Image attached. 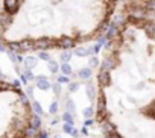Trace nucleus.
Here are the masks:
<instances>
[{
    "instance_id": "aec40b11",
    "label": "nucleus",
    "mask_w": 155,
    "mask_h": 138,
    "mask_svg": "<svg viewBox=\"0 0 155 138\" xmlns=\"http://www.w3.org/2000/svg\"><path fill=\"white\" fill-rule=\"evenodd\" d=\"M37 84H38V87H40L41 90H47V88H50V84H49L46 79H43V78H40V79L37 81Z\"/></svg>"
},
{
    "instance_id": "a878e982",
    "label": "nucleus",
    "mask_w": 155,
    "mask_h": 138,
    "mask_svg": "<svg viewBox=\"0 0 155 138\" xmlns=\"http://www.w3.org/2000/svg\"><path fill=\"white\" fill-rule=\"evenodd\" d=\"M68 90H70V93H76L78 90H79V84H78V82H70Z\"/></svg>"
},
{
    "instance_id": "5701e85b",
    "label": "nucleus",
    "mask_w": 155,
    "mask_h": 138,
    "mask_svg": "<svg viewBox=\"0 0 155 138\" xmlns=\"http://www.w3.org/2000/svg\"><path fill=\"white\" fill-rule=\"evenodd\" d=\"M101 49H102V44L96 43V44H93V46L90 47V53H91V55H96V53H97Z\"/></svg>"
},
{
    "instance_id": "9d476101",
    "label": "nucleus",
    "mask_w": 155,
    "mask_h": 138,
    "mask_svg": "<svg viewBox=\"0 0 155 138\" xmlns=\"http://www.w3.org/2000/svg\"><path fill=\"white\" fill-rule=\"evenodd\" d=\"M78 76H79L82 81H88V79H91V68H90V67L81 68V70L78 72Z\"/></svg>"
},
{
    "instance_id": "c85d7f7f",
    "label": "nucleus",
    "mask_w": 155,
    "mask_h": 138,
    "mask_svg": "<svg viewBox=\"0 0 155 138\" xmlns=\"http://www.w3.org/2000/svg\"><path fill=\"white\" fill-rule=\"evenodd\" d=\"M62 129H64V132H65V133H71V130H73V124H68V123H65Z\"/></svg>"
},
{
    "instance_id": "1a4fd4ad",
    "label": "nucleus",
    "mask_w": 155,
    "mask_h": 138,
    "mask_svg": "<svg viewBox=\"0 0 155 138\" xmlns=\"http://www.w3.org/2000/svg\"><path fill=\"white\" fill-rule=\"evenodd\" d=\"M117 34H119V27H117V26H116L114 23H110V27H108V30H107V34H105L107 40H108V41L114 40Z\"/></svg>"
},
{
    "instance_id": "c9c22d12",
    "label": "nucleus",
    "mask_w": 155,
    "mask_h": 138,
    "mask_svg": "<svg viewBox=\"0 0 155 138\" xmlns=\"http://www.w3.org/2000/svg\"><path fill=\"white\" fill-rule=\"evenodd\" d=\"M70 135H71V136H74V138H78V136H79V130H76V129H73Z\"/></svg>"
},
{
    "instance_id": "f03ea898",
    "label": "nucleus",
    "mask_w": 155,
    "mask_h": 138,
    "mask_svg": "<svg viewBox=\"0 0 155 138\" xmlns=\"http://www.w3.org/2000/svg\"><path fill=\"white\" fill-rule=\"evenodd\" d=\"M55 41H56V38L55 37H50V35L38 37L35 40V50H38V52H47L52 47H56V43Z\"/></svg>"
},
{
    "instance_id": "393cba45",
    "label": "nucleus",
    "mask_w": 155,
    "mask_h": 138,
    "mask_svg": "<svg viewBox=\"0 0 155 138\" xmlns=\"http://www.w3.org/2000/svg\"><path fill=\"white\" fill-rule=\"evenodd\" d=\"M146 9L150 12H155V0H147L146 2Z\"/></svg>"
},
{
    "instance_id": "6e6552de",
    "label": "nucleus",
    "mask_w": 155,
    "mask_h": 138,
    "mask_svg": "<svg viewBox=\"0 0 155 138\" xmlns=\"http://www.w3.org/2000/svg\"><path fill=\"white\" fill-rule=\"evenodd\" d=\"M146 35L150 38V40H155V20H147L143 26Z\"/></svg>"
},
{
    "instance_id": "423d86ee",
    "label": "nucleus",
    "mask_w": 155,
    "mask_h": 138,
    "mask_svg": "<svg viewBox=\"0 0 155 138\" xmlns=\"http://www.w3.org/2000/svg\"><path fill=\"white\" fill-rule=\"evenodd\" d=\"M129 15H132V17H135V18H143V20H146V15H147V14H146V6L132 5Z\"/></svg>"
},
{
    "instance_id": "bb28decb",
    "label": "nucleus",
    "mask_w": 155,
    "mask_h": 138,
    "mask_svg": "<svg viewBox=\"0 0 155 138\" xmlns=\"http://www.w3.org/2000/svg\"><path fill=\"white\" fill-rule=\"evenodd\" d=\"M32 108H34L35 114H38V115H40V114L43 112V109H41V105H40L38 102H34V103H32Z\"/></svg>"
},
{
    "instance_id": "6ab92c4d",
    "label": "nucleus",
    "mask_w": 155,
    "mask_h": 138,
    "mask_svg": "<svg viewBox=\"0 0 155 138\" xmlns=\"http://www.w3.org/2000/svg\"><path fill=\"white\" fill-rule=\"evenodd\" d=\"M62 120L65 121V123H68V124H74V118H73V115H71V112H64V115H62Z\"/></svg>"
},
{
    "instance_id": "f257e3e1",
    "label": "nucleus",
    "mask_w": 155,
    "mask_h": 138,
    "mask_svg": "<svg viewBox=\"0 0 155 138\" xmlns=\"http://www.w3.org/2000/svg\"><path fill=\"white\" fill-rule=\"evenodd\" d=\"M35 114L20 82L0 79V138H38L31 120Z\"/></svg>"
},
{
    "instance_id": "0eeeda50",
    "label": "nucleus",
    "mask_w": 155,
    "mask_h": 138,
    "mask_svg": "<svg viewBox=\"0 0 155 138\" xmlns=\"http://www.w3.org/2000/svg\"><path fill=\"white\" fill-rule=\"evenodd\" d=\"M97 82H99V85H101L102 88L110 87V84H111V75H110V72L102 70V72L97 75Z\"/></svg>"
},
{
    "instance_id": "2f4dec72",
    "label": "nucleus",
    "mask_w": 155,
    "mask_h": 138,
    "mask_svg": "<svg viewBox=\"0 0 155 138\" xmlns=\"http://www.w3.org/2000/svg\"><path fill=\"white\" fill-rule=\"evenodd\" d=\"M52 87H53V91H55L56 94H59V93H61V87H59V82H58V84H53Z\"/></svg>"
},
{
    "instance_id": "9b49d317",
    "label": "nucleus",
    "mask_w": 155,
    "mask_h": 138,
    "mask_svg": "<svg viewBox=\"0 0 155 138\" xmlns=\"http://www.w3.org/2000/svg\"><path fill=\"white\" fill-rule=\"evenodd\" d=\"M73 53H74L76 56H79V58H82V56H88V55H91V53H90V47H76Z\"/></svg>"
},
{
    "instance_id": "473e14b6",
    "label": "nucleus",
    "mask_w": 155,
    "mask_h": 138,
    "mask_svg": "<svg viewBox=\"0 0 155 138\" xmlns=\"http://www.w3.org/2000/svg\"><path fill=\"white\" fill-rule=\"evenodd\" d=\"M58 82L59 84H67L68 82V78L67 76H61V78H58Z\"/></svg>"
},
{
    "instance_id": "f8f14e48",
    "label": "nucleus",
    "mask_w": 155,
    "mask_h": 138,
    "mask_svg": "<svg viewBox=\"0 0 155 138\" xmlns=\"http://www.w3.org/2000/svg\"><path fill=\"white\" fill-rule=\"evenodd\" d=\"M102 130L105 132V133H113V132H116V126L111 123V121H104L102 123Z\"/></svg>"
},
{
    "instance_id": "a211bd4d",
    "label": "nucleus",
    "mask_w": 155,
    "mask_h": 138,
    "mask_svg": "<svg viewBox=\"0 0 155 138\" xmlns=\"http://www.w3.org/2000/svg\"><path fill=\"white\" fill-rule=\"evenodd\" d=\"M99 62H101V61H99V58H97V56H94V55H91V56H90V59H88V67H90V68H96V67L99 65Z\"/></svg>"
},
{
    "instance_id": "b1692460",
    "label": "nucleus",
    "mask_w": 155,
    "mask_h": 138,
    "mask_svg": "<svg viewBox=\"0 0 155 138\" xmlns=\"http://www.w3.org/2000/svg\"><path fill=\"white\" fill-rule=\"evenodd\" d=\"M82 115H84L85 118H91V117H93V108H91V106L85 108V109L82 111Z\"/></svg>"
},
{
    "instance_id": "ddd939ff",
    "label": "nucleus",
    "mask_w": 155,
    "mask_h": 138,
    "mask_svg": "<svg viewBox=\"0 0 155 138\" xmlns=\"http://www.w3.org/2000/svg\"><path fill=\"white\" fill-rule=\"evenodd\" d=\"M108 27H110V23H108V20H105L104 23H101V24H99V27H97L96 34H99V35H105V34H107V30H108Z\"/></svg>"
},
{
    "instance_id": "7c9ffc66",
    "label": "nucleus",
    "mask_w": 155,
    "mask_h": 138,
    "mask_svg": "<svg viewBox=\"0 0 155 138\" xmlns=\"http://www.w3.org/2000/svg\"><path fill=\"white\" fill-rule=\"evenodd\" d=\"M50 112H52V114H56V112H58V103H56V102L50 105Z\"/></svg>"
},
{
    "instance_id": "72a5a7b5",
    "label": "nucleus",
    "mask_w": 155,
    "mask_h": 138,
    "mask_svg": "<svg viewBox=\"0 0 155 138\" xmlns=\"http://www.w3.org/2000/svg\"><path fill=\"white\" fill-rule=\"evenodd\" d=\"M107 138H122L117 132H113V133H110V135H107Z\"/></svg>"
},
{
    "instance_id": "412c9836",
    "label": "nucleus",
    "mask_w": 155,
    "mask_h": 138,
    "mask_svg": "<svg viewBox=\"0 0 155 138\" xmlns=\"http://www.w3.org/2000/svg\"><path fill=\"white\" fill-rule=\"evenodd\" d=\"M65 108H67V112H74L76 111V105L71 102V100H67V103H65Z\"/></svg>"
},
{
    "instance_id": "dca6fc26",
    "label": "nucleus",
    "mask_w": 155,
    "mask_h": 138,
    "mask_svg": "<svg viewBox=\"0 0 155 138\" xmlns=\"http://www.w3.org/2000/svg\"><path fill=\"white\" fill-rule=\"evenodd\" d=\"M71 55H73L71 50H64V52L59 55V59H61L62 62H68V61L71 59Z\"/></svg>"
},
{
    "instance_id": "2eb2a0df",
    "label": "nucleus",
    "mask_w": 155,
    "mask_h": 138,
    "mask_svg": "<svg viewBox=\"0 0 155 138\" xmlns=\"http://www.w3.org/2000/svg\"><path fill=\"white\" fill-rule=\"evenodd\" d=\"M87 96H88V99L90 100H94L96 99V87L94 85H87Z\"/></svg>"
},
{
    "instance_id": "58836bf2",
    "label": "nucleus",
    "mask_w": 155,
    "mask_h": 138,
    "mask_svg": "<svg viewBox=\"0 0 155 138\" xmlns=\"http://www.w3.org/2000/svg\"><path fill=\"white\" fill-rule=\"evenodd\" d=\"M132 2H137V0H132Z\"/></svg>"
},
{
    "instance_id": "f3484780",
    "label": "nucleus",
    "mask_w": 155,
    "mask_h": 138,
    "mask_svg": "<svg viewBox=\"0 0 155 138\" xmlns=\"http://www.w3.org/2000/svg\"><path fill=\"white\" fill-rule=\"evenodd\" d=\"M125 20H128V18H125V15H123V14H119V15H116V17H114L113 23L119 27V26H122V24L125 23Z\"/></svg>"
},
{
    "instance_id": "cd10ccee",
    "label": "nucleus",
    "mask_w": 155,
    "mask_h": 138,
    "mask_svg": "<svg viewBox=\"0 0 155 138\" xmlns=\"http://www.w3.org/2000/svg\"><path fill=\"white\" fill-rule=\"evenodd\" d=\"M107 41H108V40H107V37H105V35H99V37H97V43H99V44L105 46V44H107Z\"/></svg>"
},
{
    "instance_id": "20e7f679",
    "label": "nucleus",
    "mask_w": 155,
    "mask_h": 138,
    "mask_svg": "<svg viewBox=\"0 0 155 138\" xmlns=\"http://www.w3.org/2000/svg\"><path fill=\"white\" fill-rule=\"evenodd\" d=\"M55 43H56V47H59L62 50H70V49H74L76 47V40L73 37H68V35L58 37Z\"/></svg>"
},
{
    "instance_id": "7ed1b4c3",
    "label": "nucleus",
    "mask_w": 155,
    "mask_h": 138,
    "mask_svg": "<svg viewBox=\"0 0 155 138\" xmlns=\"http://www.w3.org/2000/svg\"><path fill=\"white\" fill-rule=\"evenodd\" d=\"M108 115L107 112V99L104 93H99L97 97V108H96V120L97 121H104V118Z\"/></svg>"
},
{
    "instance_id": "39448f33",
    "label": "nucleus",
    "mask_w": 155,
    "mask_h": 138,
    "mask_svg": "<svg viewBox=\"0 0 155 138\" xmlns=\"http://www.w3.org/2000/svg\"><path fill=\"white\" fill-rule=\"evenodd\" d=\"M117 67V58L116 56H107L102 62V70L105 72H111Z\"/></svg>"
},
{
    "instance_id": "c756f323",
    "label": "nucleus",
    "mask_w": 155,
    "mask_h": 138,
    "mask_svg": "<svg viewBox=\"0 0 155 138\" xmlns=\"http://www.w3.org/2000/svg\"><path fill=\"white\" fill-rule=\"evenodd\" d=\"M40 58L41 59H46V61H50V55L47 52H40Z\"/></svg>"
},
{
    "instance_id": "e433bc0d",
    "label": "nucleus",
    "mask_w": 155,
    "mask_h": 138,
    "mask_svg": "<svg viewBox=\"0 0 155 138\" xmlns=\"http://www.w3.org/2000/svg\"><path fill=\"white\" fill-rule=\"evenodd\" d=\"M38 138H49V133L43 130V132H40V136H38Z\"/></svg>"
},
{
    "instance_id": "4468645a",
    "label": "nucleus",
    "mask_w": 155,
    "mask_h": 138,
    "mask_svg": "<svg viewBox=\"0 0 155 138\" xmlns=\"http://www.w3.org/2000/svg\"><path fill=\"white\" fill-rule=\"evenodd\" d=\"M61 72H62V75L64 76H71V67H70V64L68 62H62V65H61Z\"/></svg>"
},
{
    "instance_id": "ea45409f",
    "label": "nucleus",
    "mask_w": 155,
    "mask_h": 138,
    "mask_svg": "<svg viewBox=\"0 0 155 138\" xmlns=\"http://www.w3.org/2000/svg\"><path fill=\"white\" fill-rule=\"evenodd\" d=\"M56 138H59V136H56Z\"/></svg>"
},
{
    "instance_id": "f704fd0d",
    "label": "nucleus",
    "mask_w": 155,
    "mask_h": 138,
    "mask_svg": "<svg viewBox=\"0 0 155 138\" xmlns=\"http://www.w3.org/2000/svg\"><path fill=\"white\" fill-rule=\"evenodd\" d=\"M93 123H94V121H93V120H91V118H85V121H84V124H85V126H87V127H88V126H91V124H93Z\"/></svg>"
},
{
    "instance_id": "4c0bfd02",
    "label": "nucleus",
    "mask_w": 155,
    "mask_h": 138,
    "mask_svg": "<svg viewBox=\"0 0 155 138\" xmlns=\"http://www.w3.org/2000/svg\"><path fill=\"white\" fill-rule=\"evenodd\" d=\"M81 133H82V135H87L88 132H87V129H85V127H82V129H81Z\"/></svg>"
},
{
    "instance_id": "4be33fe9",
    "label": "nucleus",
    "mask_w": 155,
    "mask_h": 138,
    "mask_svg": "<svg viewBox=\"0 0 155 138\" xmlns=\"http://www.w3.org/2000/svg\"><path fill=\"white\" fill-rule=\"evenodd\" d=\"M58 68H59V67H58V64H56L55 61H52V59H50V61H49V70H50L52 73H56V72H58Z\"/></svg>"
}]
</instances>
